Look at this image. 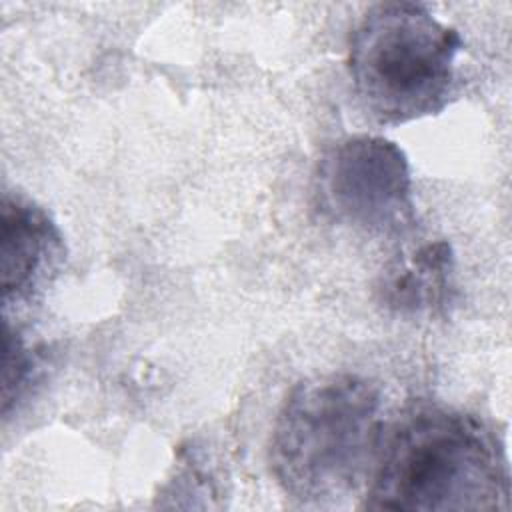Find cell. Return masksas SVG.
<instances>
[{"label": "cell", "instance_id": "6da1fadb", "mask_svg": "<svg viewBox=\"0 0 512 512\" xmlns=\"http://www.w3.org/2000/svg\"><path fill=\"white\" fill-rule=\"evenodd\" d=\"M508 498V464L494 432L472 414L422 404L384 430L364 508L478 512L506 510Z\"/></svg>", "mask_w": 512, "mask_h": 512}, {"label": "cell", "instance_id": "7a4b0ae2", "mask_svg": "<svg viewBox=\"0 0 512 512\" xmlns=\"http://www.w3.org/2000/svg\"><path fill=\"white\" fill-rule=\"evenodd\" d=\"M384 436L380 390L358 374L300 382L272 430L278 484L306 504H336L368 484Z\"/></svg>", "mask_w": 512, "mask_h": 512}, {"label": "cell", "instance_id": "3957f363", "mask_svg": "<svg viewBox=\"0 0 512 512\" xmlns=\"http://www.w3.org/2000/svg\"><path fill=\"white\" fill-rule=\"evenodd\" d=\"M460 34L416 2H380L352 30L348 70L368 114L384 126L438 114L454 88Z\"/></svg>", "mask_w": 512, "mask_h": 512}, {"label": "cell", "instance_id": "277c9868", "mask_svg": "<svg viewBox=\"0 0 512 512\" xmlns=\"http://www.w3.org/2000/svg\"><path fill=\"white\" fill-rule=\"evenodd\" d=\"M320 208L342 224L398 234L414 222L406 154L382 136H350L334 144L316 172Z\"/></svg>", "mask_w": 512, "mask_h": 512}, {"label": "cell", "instance_id": "5b68a950", "mask_svg": "<svg viewBox=\"0 0 512 512\" xmlns=\"http://www.w3.org/2000/svg\"><path fill=\"white\" fill-rule=\"evenodd\" d=\"M0 222V286L8 308L30 302L54 280L64 262V242L52 218L20 194H4Z\"/></svg>", "mask_w": 512, "mask_h": 512}, {"label": "cell", "instance_id": "8992f818", "mask_svg": "<svg viewBox=\"0 0 512 512\" xmlns=\"http://www.w3.org/2000/svg\"><path fill=\"white\" fill-rule=\"evenodd\" d=\"M454 258L444 240L422 244L396 260L382 278V302L402 314L434 312L446 304L452 290Z\"/></svg>", "mask_w": 512, "mask_h": 512}, {"label": "cell", "instance_id": "52a82bcc", "mask_svg": "<svg viewBox=\"0 0 512 512\" xmlns=\"http://www.w3.org/2000/svg\"><path fill=\"white\" fill-rule=\"evenodd\" d=\"M36 372V356L26 344L24 336L18 330L10 328V322H4V390H2V412H10V406L22 398L28 390Z\"/></svg>", "mask_w": 512, "mask_h": 512}]
</instances>
